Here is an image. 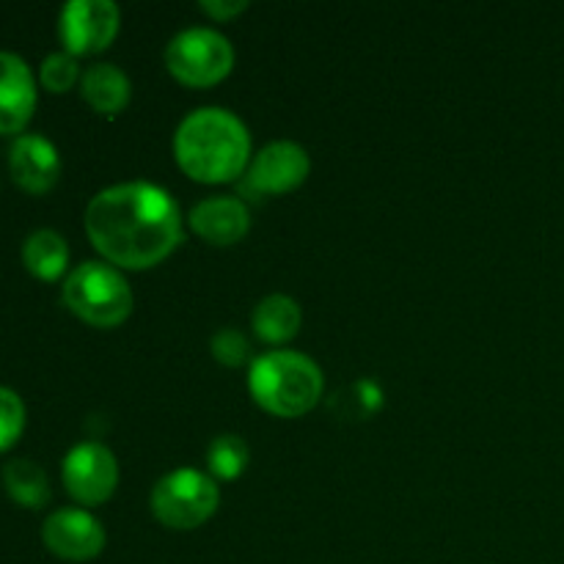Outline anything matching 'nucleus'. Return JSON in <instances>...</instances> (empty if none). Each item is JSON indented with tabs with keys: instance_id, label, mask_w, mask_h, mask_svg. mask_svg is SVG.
<instances>
[{
	"instance_id": "4",
	"label": "nucleus",
	"mask_w": 564,
	"mask_h": 564,
	"mask_svg": "<svg viewBox=\"0 0 564 564\" xmlns=\"http://www.w3.org/2000/svg\"><path fill=\"white\" fill-rule=\"evenodd\" d=\"M64 303L88 325L113 328L130 317L132 290L113 264L83 262L64 281Z\"/></svg>"
},
{
	"instance_id": "1",
	"label": "nucleus",
	"mask_w": 564,
	"mask_h": 564,
	"mask_svg": "<svg viewBox=\"0 0 564 564\" xmlns=\"http://www.w3.org/2000/svg\"><path fill=\"white\" fill-rule=\"evenodd\" d=\"M86 231L108 262L143 270L180 246L182 218L169 191L132 180L105 187L88 202Z\"/></svg>"
},
{
	"instance_id": "12",
	"label": "nucleus",
	"mask_w": 564,
	"mask_h": 564,
	"mask_svg": "<svg viewBox=\"0 0 564 564\" xmlns=\"http://www.w3.org/2000/svg\"><path fill=\"white\" fill-rule=\"evenodd\" d=\"M36 108V80L17 53L0 50V135L20 132Z\"/></svg>"
},
{
	"instance_id": "16",
	"label": "nucleus",
	"mask_w": 564,
	"mask_h": 564,
	"mask_svg": "<svg viewBox=\"0 0 564 564\" xmlns=\"http://www.w3.org/2000/svg\"><path fill=\"white\" fill-rule=\"evenodd\" d=\"M22 262L36 279L55 281L64 275L66 264H69V246L58 231L36 229L22 242Z\"/></svg>"
},
{
	"instance_id": "17",
	"label": "nucleus",
	"mask_w": 564,
	"mask_h": 564,
	"mask_svg": "<svg viewBox=\"0 0 564 564\" xmlns=\"http://www.w3.org/2000/svg\"><path fill=\"white\" fill-rule=\"evenodd\" d=\"M3 485L6 494L22 507H44L50 501V479L44 474V468L39 463L25 460V457H17L3 466Z\"/></svg>"
},
{
	"instance_id": "13",
	"label": "nucleus",
	"mask_w": 564,
	"mask_h": 564,
	"mask_svg": "<svg viewBox=\"0 0 564 564\" xmlns=\"http://www.w3.org/2000/svg\"><path fill=\"white\" fill-rule=\"evenodd\" d=\"M191 226L213 246H231L248 235L251 213L248 204L235 196H209L191 209Z\"/></svg>"
},
{
	"instance_id": "10",
	"label": "nucleus",
	"mask_w": 564,
	"mask_h": 564,
	"mask_svg": "<svg viewBox=\"0 0 564 564\" xmlns=\"http://www.w3.org/2000/svg\"><path fill=\"white\" fill-rule=\"evenodd\" d=\"M42 540L55 556L66 562H88L102 554L105 529L91 512L64 507L47 516L42 527Z\"/></svg>"
},
{
	"instance_id": "5",
	"label": "nucleus",
	"mask_w": 564,
	"mask_h": 564,
	"mask_svg": "<svg viewBox=\"0 0 564 564\" xmlns=\"http://www.w3.org/2000/svg\"><path fill=\"white\" fill-rule=\"evenodd\" d=\"M149 505L163 527L187 532L213 518L220 505V490L209 474L196 468H176L154 485Z\"/></svg>"
},
{
	"instance_id": "22",
	"label": "nucleus",
	"mask_w": 564,
	"mask_h": 564,
	"mask_svg": "<svg viewBox=\"0 0 564 564\" xmlns=\"http://www.w3.org/2000/svg\"><path fill=\"white\" fill-rule=\"evenodd\" d=\"M209 347H213V356L220 364H226V367H240V364H246L251 358V341L237 328L215 330Z\"/></svg>"
},
{
	"instance_id": "20",
	"label": "nucleus",
	"mask_w": 564,
	"mask_h": 564,
	"mask_svg": "<svg viewBox=\"0 0 564 564\" xmlns=\"http://www.w3.org/2000/svg\"><path fill=\"white\" fill-rule=\"evenodd\" d=\"M39 77H42V86L47 88V91H69L77 83V77H80V66H77L75 55L66 53V50H58V53H50L47 58L42 61Z\"/></svg>"
},
{
	"instance_id": "18",
	"label": "nucleus",
	"mask_w": 564,
	"mask_h": 564,
	"mask_svg": "<svg viewBox=\"0 0 564 564\" xmlns=\"http://www.w3.org/2000/svg\"><path fill=\"white\" fill-rule=\"evenodd\" d=\"M328 405L341 422H367L383 408V389L372 378H358L334 391Z\"/></svg>"
},
{
	"instance_id": "7",
	"label": "nucleus",
	"mask_w": 564,
	"mask_h": 564,
	"mask_svg": "<svg viewBox=\"0 0 564 564\" xmlns=\"http://www.w3.org/2000/svg\"><path fill=\"white\" fill-rule=\"evenodd\" d=\"M308 171H312V160L301 143L273 141L251 160L246 180L240 182V191L253 202H259V198L273 196V193L295 191L297 185L306 182Z\"/></svg>"
},
{
	"instance_id": "14",
	"label": "nucleus",
	"mask_w": 564,
	"mask_h": 564,
	"mask_svg": "<svg viewBox=\"0 0 564 564\" xmlns=\"http://www.w3.org/2000/svg\"><path fill=\"white\" fill-rule=\"evenodd\" d=\"M80 91L83 99H86L97 113L113 116L127 108L132 86L130 77H127L116 64H94L83 72Z\"/></svg>"
},
{
	"instance_id": "8",
	"label": "nucleus",
	"mask_w": 564,
	"mask_h": 564,
	"mask_svg": "<svg viewBox=\"0 0 564 564\" xmlns=\"http://www.w3.org/2000/svg\"><path fill=\"white\" fill-rule=\"evenodd\" d=\"M119 33V6L113 0H69L58 14V36L72 55L99 53Z\"/></svg>"
},
{
	"instance_id": "23",
	"label": "nucleus",
	"mask_w": 564,
	"mask_h": 564,
	"mask_svg": "<svg viewBox=\"0 0 564 564\" xmlns=\"http://www.w3.org/2000/svg\"><path fill=\"white\" fill-rule=\"evenodd\" d=\"M198 9L207 11L215 20H231V17L248 9V0H202Z\"/></svg>"
},
{
	"instance_id": "19",
	"label": "nucleus",
	"mask_w": 564,
	"mask_h": 564,
	"mask_svg": "<svg viewBox=\"0 0 564 564\" xmlns=\"http://www.w3.org/2000/svg\"><path fill=\"white\" fill-rule=\"evenodd\" d=\"M248 460H251V452H248V444L240 435H218V438H213V444L207 449L209 471L220 479L240 477L246 471Z\"/></svg>"
},
{
	"instance_id": "15",
	"label": "nucleus",
	"mask_w": 564,
	"mask_h": 564,
	"mask_svg": "<svg viewBox=\"0 0 564 564\" xmlns=\"http://www.w3.org/2000/svg\"><path fill=\"white\" fill-rule=\"evenodd\" d=\"M301 306L297 301H292L290 295H268L257 303L253 308V330H257L259 339L270 341V345H281V341H290L292 336L301 328Z\"/></svg>"
},
{
	"instance_id": "11",
	"label": "nucleus",
	"mask_w": 564,
	"mask_h": 564,
	"mask_svg": "<svg viewBox=\"0 0 564 564\" xmlns=\"http://www.w3.org/2000/svg\"><path fill=\"white\" fill-rule=\"evenodd\" d=\"M11 180L28 193L53 191L61 176V158L53 141L36 132H22L9 149Z\"/></svg>"
},
{
	"instance_id": "2",
	"label": "nucleus",
	"mask_w": 564,
	"mask_h": 564,
	"mask_svg": "<svg viewBox=\"0 0 564 564\" xmlns=\"http://www.w3.org/2000/svg\"><path fill=\"white\" fill-rule=\"evenodd\" d=\"M176 163L198 182H229L242 174L251 135L240 116L226 108H198L180 121L174 135Z\"/></svg>"
},
{
	"instance_id": "21",
	"label": "nucleus",
	"mask_w": 564,
	"mask_h": 564,
	"mask_svg": "<svg viewBox=\"0 0 564 564\" xmlns=\"http://www.w3.org/2000/svg\"><path fill=\"white\" fill-rule=\"evenodd\" d=\"M25 430V405L14 389L0 386V452L11 449Z\"/></svg>"
},
{
	"instance_id": "9",
	"label": "nucleus",
	"mask_w": 564,
	"mask_h": 564,
	"mask_svg": "<svg viewBox=\"0 0 564 564\" xmlns=\"http://www.w3.org/2000/svg\"><path fill=\"white\" fill-rule=\"evenodd\" d=\"M61 474H64V485L72 499L88 507L108 501L119 485V466H116L113 452L94 441L72 446L69 455L64 457Z\"/></svg>"
},
{
	"instance_id": "3",
	"label": "nucleus",
	"mask_w": 564,
	"mask_h": 564,
	"mask_svg": "<svg viewBox=\"0 0 564 564\" xmlns=\"http://www.w3.org/2000/svg\"><path fill=\"white\" fill-rule=\"evenodd\" d=\"M251 397L275 416H303L323 397V372L297 350H273L253 358L248 375Z\"/></svg>"
},
{
	"instance_id": "6",
	"label": "nucleus",
	"mask_w": 564,
	"mask_h": 564,
	"mask_svg": "<svg viewBox=\"0 0 564 564\" xmlns=\"http://www.w3.org/2000/svg\"><path fill=\"white\" fill-rule=\"evenodd\" d=\"M165 66L185 86H213L235 66V47L215 28H185L165 47Z\"/></svg>"
}]
</instances>
